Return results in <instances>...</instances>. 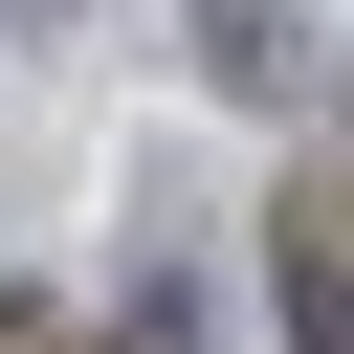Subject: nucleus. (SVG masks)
Returning a JSON list of instances; mask_svg holds the SVG:
<instances>
[{
	"mask_svg": "<svg viewBox=\"0 0 354 354\" xmlns=\"http://www.w3.org/2000/svg\"><path fill=\"white\" fill-rule=\"evenodd\" d=\"M22 22H88V0H22Z\"/></svg>",
	"mask_w": 354,
	"mask_h": 354,
	"instance_id": "4",
	"label": "nucleus"
},
{
	"mask_svg": "<svg viewBox=\"0 0 354 354\" xmlns=\"http://www.w3.org/2000/svg\"><path fill=\"white\" fill-rule=\"evenodd\" d=\"M111 354H221V288H199V243H133V266H111Z\"/></svg>",
	"mask_w": 354,
	"mask_h": 354,
	"instance_id": "2",
	"label": "nucleus"
},
{
	"mask_svg": "<svg viewBox=\"0 0 354 354\" xmlns=\"http://www.w3.org/2000/svg\"><path fill=\"white\" fill-rule=\"evenodd\" d=\"M177 66H199L221 111H332V88H354V44H332L310 0H177Z\"/></svg>",
	"mask_w": 354,
	"mask_h": 354,
	"instance_id": "1",
	"label": "nucleus"
},
{
	"mask_svg": "<svg viewBox=\"0 0 354 354\" xmlns=\"http://www.w3.org/2000/svg\"><path fill=\"white\" fill-rule=\"evenodd\" d=\"M266 310H288V354H354V266H332V243H288V288H266Z\"/></svg>",
	"mask_w": 354,
	"mask_h": 354,
	"instance_id": "3",
	"label": "nucleus"
}]
</instances>
